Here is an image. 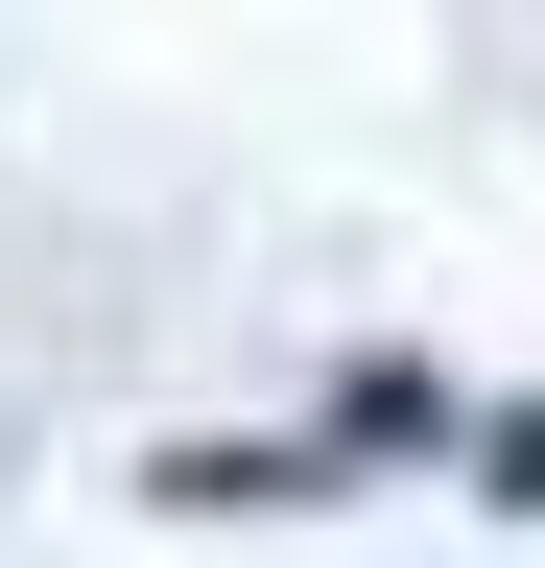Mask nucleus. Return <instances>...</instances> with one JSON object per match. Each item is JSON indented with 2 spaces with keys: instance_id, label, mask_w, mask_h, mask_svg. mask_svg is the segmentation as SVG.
Here are the masks:
<instances>
[{
  "instance_id": "3",
  "label": "nucleus",
  "mask_w": 545,
  "mask_h": 568,
  "mask_svg": "<svg viewBox=\"0 0 545 568\" xmlns=\"http://www.w3.org/2000/svg\"><path fill=\"white\" fill-rule=\"evenodd\" d=\"M474 497H498V521H545V403H498V426H474Z\"/></svg>"
},
{
  "instance_id": "1",
  "label": "nucleus",
  "mask_w": 545,
  "mask_h": 568,
  "mask_svg": "<svg viewBox=\"0 0 545 568\" xmlns=\"http://www.w3.org/2000/svg\"><path fill=\"white\" fill-rule=\"evenodd\" d=\"M143 497H190V521H238V497H332V426H190Z\"/></svg>"
},
{
  "instance_id": "2",
  "label": "nucleus",
  "mask_w": 545,
  "mask_h": 568,
  "mask_svg": "<svg viewBox=\"0 0 545 568\" xmlns=\"http://www.w3.org/2000/svg\"><path fill=\"white\" fill-rule=\"evenodd\" d=\"M474 426L498 403H451L427 355H356V379H332V450H474Z\"/></svg>"
}]
</instances>
